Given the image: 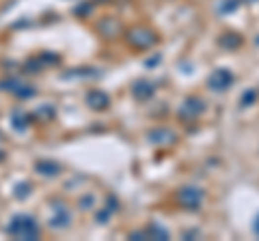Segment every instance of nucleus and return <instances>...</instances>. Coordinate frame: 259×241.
<instances>
[{
	"mask_svg": "<svg viewBox=\"0 0 259 241\" xmlns=\"http://www.w3.org/2000/svg\"><path fill=\"white\" fill-rule=\"evenodd\" d=\"M7 233L11 235V237H15V239L33 241V239L39 237V226H37V222H35L31 215H15L13 222H11L9 228H7Z\"/></svg>",
	"mask_w": 259,
	"mask_h": 241,
	"instance_id": "nucleus-1",
	"label": "nucleus"
},
{
	"mask_svg": "<svg viewBox=\"0 0 259 241\" xmlns=\"http://www.w3.org/2000/svg\"><path fill=\"white\" fill-rule=\"evenodd\" d=\"M128 43L138 50H149L158 43V37L156 33L147 31V28H134V31L128 33Z\"/></svg>",
	"mask_w": 259,
	"mask_h": 241,
	"instance_id": "nucleus-2",
	"label": "nucleus"
},
{
	"mask_svg": "<svg viewBox=\"0 0 259 241\" xmlns=\"http://www.w3.org/2000/svg\"><path fill=\"white\" fill-rule=\"evenodd\" d=\"M205 112V102L201 97H188L179 108V116L184 121H194Z\"/></svg>",
	"mask_w": 259,
	"mask_h": 241,
	"instance_id": "nucleus-3",
	"label": "nucleus"
},
{
	"mask_svg": "<svg viewBox=\"0 0 259 241\" xmlns=\"http://www.w3.org/2000/svg\"><path fill=\"white\" fill-rule=\"evenodd\" d=\"M233 73L229 71V69H216L214 73L208 78V86L212 91H216V93H225L229 86L233 84Z\"/></svg>",
	"mask_w": 259,
	"mask_h": 241,
	"instance_id": "nucleus-4",
	"label": "nucleus"
},
{
	"mask_svg": "<svg viewBox=\"0 0 259 241\" xmlns=\"http://www.w3.org/2000/svg\"><path fill=\"white\" fill-rule=\"evenodd\" d=\"M177 198L186 209H199L201 207V203H203V190L192 187V185H186V187H181L179 190Z\"/></svg>",
	"mask_w": 259,
	"mask_h": 241,
	"instance_id": "nucleus-5",
	"label": "nucleus"
},
{
	"mask_svg": "<svg viewBox=\"0 0 259 241\" xmlns=\"http://www.w3.org/2000/svg\"><path fill=\"white\" fill-rule=\"evenodd\" d=\"M147 140H149L151 144H158V146H171V144L177 142V136H175V132H171V129L158 127V129H151Z\"/></svg>",
	"mask_w": 259,
	"mask_h": 241,
	"instance_id": "nucleus-6",
	"label": "nucleus"
},
{
	"mask_svg": "<svg viewBox=\"0 0 259 241\" xmlns=\"http://www.w3.org/2000/svg\"><path fill=\"white\" fill-rule=\"evenodd\" d=\"M132 95L136 97L138 102H149V99L156 95V84L149 80H136L132 84Z\"/></svg>",
	"mask_w": 259,
	"mask_h": 241,
	"instance_id": "nucleus-7",
	"label": "nucleus"
},
{
	"mask_svg": "<svg viewBox=\"0 0 259 241\" xmlns=\"http://www.w3.org/2000/svg\"><path fill=\"white\" fill-rule=\"evenodd\" d=\"M52 217H50V226L52 228H65L69 226V220H72V215H69V211L63 207V205H54L52 207Z\"/></svg>",
	"mask_w": 259,
	"mask_h": 241,
	"instance_id": "nucleus-8",
	"label": "nucleus"
},
{
	"mask_svg": "<svg viewBox=\"0 0 259 241\" xmlns=\"http://www.w3.org/2000/svg\"><path fill=\"white\" fill-rule=\"evenodd\" d=\"M86 102H89V105L91 108H95V110H106L110 105V97L102 91H93V93H89Z\"/></svg>",
	"mask_w": 259,
	"mask_h": 241,
	"instance_id": "nucleus-9",
	"label": "nucleus"
},
{
	"mask_svg": "<svg viewBox=\"0 0 259 241\" xmlns=\"http://www.w3.org/2000/svg\"><path fill=\"white\" fill-rule=\"evenodd\" d=\"M218 45L225 50H235L242 45V37H240L238 33H225L222 37L218 39Z\"/></svg>",
	"mask_w": 259,
	"mask_h": 241,
	"instance_id": "nucleus-10",
	"label": "nucleus"
},
{
	"mask_svg": "<svg viewBox=\"0 0 259 241\" xmlns=\"http://www.w3.org/2000/svg\"><path fill=\"white\" fill-rule=\"evenodd\" d=\"M145 233H147V239H156V241H167L169 239V231L162 228L158 222H151V224L145 228Z\"/></svg>",
	"mask_w": 259,
	"mask_h": 241,
	"instance_id": "nucleus-11",
	"label": "nucleus"
},
{
	"mask_svg": "<svg viewBox=\"0 0 259 241\" xmlns=\"http://www.w3.org/2000/svg\"><path fill=\"white\" fill-rule=\"evenodd\" d=\"M37 170L41 174H45V177H56V174L61 172V166H58L56 162H39Z\"/></svg>",
	"mask_w": 259,
	"mask_h": 241,
	"instance_id": "nucleus-12",
	"label": "nucleus"
},
{
	"mask_svg": "<svg viewBox=\"0 0 259 241\" xmlns=\"http://www.w3.org/2000/svg\"><path fill=\"white\" fill-rule=\"evenodd\" d=\"M238 9H240V0H220L218 7H216V11H218L220 15H229Z\"/></svg>",
	"mask_w": 259,
	"mask_h": 241,
	"instance_id": "nucleus-13",
	"label": "nucleus"
},
{
	"mask_svg": "<svg viewBox=\"0 0 259 241\" xmlns=\"http://www.w3.org/2000/svg\"><path fill=\"white\" fill-rule=\"evenodd\" d=\"M255 99H257V93L255 91H246L242 99H240V103H242V108H246V105H253L255 103Z\"/></svg>",
	"mask_w": 259,
	"mask_h": 241,
	"instance_id": "nucleus-14",
	"label": "nucleus"
},
{
	"mask_svg": "<svg viewBox=\"0 0 259 241\" xmlns=\"http://www.w3.org/2000/svg\"><path fill=\"white\" fill-rule=\"evenodd\" d=\"M28 116L26 114H22V112H15V119H13V125L17 127V129H24L26 125H28Z\"/></svg>",
	"mask_w": 259,
	"mask_h": 241,
	"instance_id": "nucleus-15",
	"label": "nucleus"
},
{
	"mask_svg": "<svg viewBox=\"0 0 259 241\" xmlns=\"http://www.w3.org/2000/svg\"><path fill=\"white\" fill-rule=\"evenodd\" d=\"M17 187H20V190H15V194H17V196H20V198H24V196H28V194H31V185H24V183H22V185H17Z\"/></svg>",
	"mask_w": 259,
	"mask_h": 241,
	"instance_id": "nucleus-16",
	"label": "nucleus"
},
{
	"mask_svg": "<svg viewBox=\"0 0 259 241\" xmlns=\"http://www.w3.org/2000/svg\"><path fill=\"white\" fill-rule=\"evenodd\" d=\"M160 54H156V56H151V58H147V61H145V67H156V65L158 63H160Z\"/></svg>",
	"mask_w": 259,
	"mask_h": 241,
	"instance_id": "nucleus-17",
	"label": "nucleus"
},
{
	"mask_svg": "<svg viewBox=\"0 0 259 241\" xmlns=\"http://www.w3.org/2000/svg\"><path fill=\"white\" fill-rule=\"evenodd\" d=\"M93 203H95V198H93V196L82 198V209H91V207H93Z\"/></svg>",
	"mask_w": 259,
	"mask_h": 241,
	"instance_id": "nucleus-18",
	"label": "nucleus"
},
{
	"mask_svg": "<svg viewBox=\"0 0 259 241\" xmlns=\"http://www.w3.org/2000/svg\"><path fill=\"white\" fill-rule=\"evenodd\" d=\"M130 239H134V241L147 239V233H145V231H136V233H132V235H130Z\"/></svg>",
	"mask_w": 259,
	"mask_h": 241,
	"instance_id": "nucleus-19",
	"label": "nucleus"
},
{
	"mask_svg": "<svg viewBox=\"0 0 259 241\" xmlns=\"http://www.w3.org/2000/svg\"><path fill=\"white\" fill-rule=\"evenodd\" d=\"M253 231H255V235L259 237V213H257V217H255V222H253Z\"/></svg>",
	"mask_w": 259,
	"mask_h": 241,
	"instance_id": "nucleus-20",
	"label": "nucleus"
},
{
	"mask_svg": "<svg viewBox=\"0 0 259 241\" xmlns=\"http://www.w3.org/2000/svg\"><path fill=\"white\" fill-rule=\"evenodd\" d=\"M246 2H257V0H246Z\"/></svg>",
	"mask_w": 259,
	"mask_h": 241,
	"instance_id": "nucleus-21",
	"label": "nucleus"
},
{
	"mask_svg": "<svg viewBox=\"0 0 259 241\" xmlns=\"http://www.w3.org/2000/svg\"><path fill=\"white\" fill-rule=\"evenodd\" d=\"M257 43H259V39H257Z\"/></svg>",
	"mask_w": 259,
	"mask_h": 241,
	"instance_id": "nucleus-22",
	"label": "nucleus"
}]
</instances>
